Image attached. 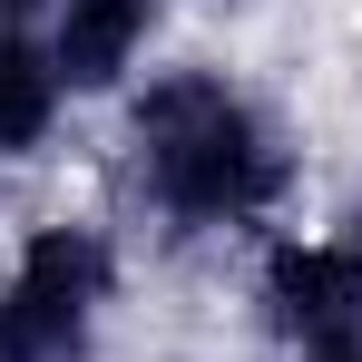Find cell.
<instances>
[{
	"mask_svg": "<svg viewBox=\"0 0 362 362\" xmlns=\"http://www.w3.org/2000/svg\"><path fill=\"white\" fill-rule=\"evenodd\" d=\"M127 177L167 226L206 235V226L274 216V196L294 186V157L245 88H226L216 69H167L127 108Z\"/></svg>",
	"mask_w": 362,
	"mask_h": 362,
	"instance_id": "obj_1",
	"label": "cell"
},
{
	"mask_svg": "<svg viewBox=\"0 0 362 362\" xmlns=\"http://www.w3.org/2000/svg\"><path fill=\"white\" fill-rule=\"evenodd\" d=\"M108 235L98 226H40L0 284V362H78L98 303H108Z\"/></svg>",
	"mask_w": 362,
	"mask_h": 362,
	"instance_id": "obj_2",
	"label": "cell"
},
{
	"mask_svg": "<svg viewBox=\"0 0 362 362\" xmlns=\"http://www.w3.org/2000/svg\"><path fill=\"white\" fill-rule=\"evenodd\" d=\"M264 313L303 353H362V264L343 245H274L264 255Z\"/></svg>",
	"mask_w": 362,
	"mask_h": 362,
	"instance_id": "obj_3",
	"label": "cell"
},
{
	"mask_svg": "<svg viewBox=\"0 0 362 362\" xmlns=\"http://www.w3.org/2000/svg\"><path fill=\"white\" fill-rule=\"evenodd\" d=\"M147 30H157V0H59V40H49L59 88H118Z\"/></svg>",
	"mask_w": 362,
	"mask_h": 362,
	"instance_id": "obj_4",
	"label": "cell"
},
{
	"mask_svg": "<svg viewBox=\"0 0 362 362\" xmlns=\"http://www.w3.org/2000/svg\"><path fill=\"white\" fill-rule=\"evenodd\" d=\"M49 127H59V69L20 30H0V157H30Z\"/></svg>",
	"mask_w": 362,
	"mask_h": 362,
	"instance_id": "obj_5",
	"label": "cell"
},
{
	"mask_svg": "<svg viewBox=\"0 0 362 362\" xmlns=\"http://www.w3.org/2000/svg\"><path fill=\"white\" fill-rule=\"evenodd\" d=\"M30 10H40V0H0V30H20V20H30Z\"/></svg>",
	"mask_w": 362,
	"mask_h": 362,
	"instance_id": "obj_6",
	"label": "cell"
},
{
	"mask_svg": "<svg viewBox=\"0 0 362 362\" xmlns=\"http://www.w3.org/2000/svg\"><path fill=\"white\" fill-rule=\"evenodd\" d=\"M343 255H353V264H362V206H353V235H343Z\"/></svg>",
	"mask_w": 362,
	"mask_h": 362,
	"instance_id": "obj_7",
	"label": "cell"
},
{
	"mask_svg": "<svg viewBox=\"0 0 362 362\" xmlns=\"http://www.w3.org/2000/svg\"><path fill=\"white\" fill-rule=\"evenodd\" d=\"M313 362H362V353H313Z\"/></svg>",
	"mask_w": 362,
	"mask_h": 362,
	"instance_id": "obj_8",
	"label": "cell"
}]
</instances>
